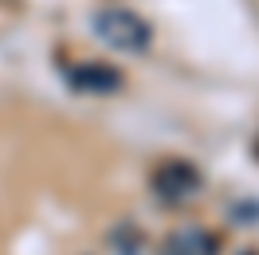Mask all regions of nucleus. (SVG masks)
<instances>
[{
  "label": "nucleus",
  "mask_w": 259,
  "mask_h": 255,
  "mask_svg": "<svg viewBox=\"0 0 259 255\" xmlns=\"http://www.w3.org/2000/svg\"><path fill=\"white\" fill-rule=\"evenodd\" d=\"M165 255H216V243H212V236L200 232V228H181V232L169 236Z\"/></svg>",
  "instance_id": "20e7f679"
},
{
  "label": "nucleus",
  "mask_w": 259,
  "mask_h": 255,
  "mask_svg": "<svg viewBox=\"0 0 259 255\" xmlns=\"http://www.w3.org/2000/svg\"><path fill=\"white\" fill-rule=\"evenodd\" d=\"M247 255H251V251H247Z\"/></svg>",
  "instance_id": "39448f33"
},
{
  "label": "nucleus",
  "mask_w": 259,
  "mask_h": 255,
  "mask_svg": "<svg viewBox=\"0 0 259 255\" xmlns=\"http://www.w3.org/2000/svg\"><path fill=\"white\" fill-rule=\"evenodd\" d=\"M67 82L82 91V95H110L122 87V75L114 71V67H102V63H79L67 71Z\"/></svg>",
  "instance_id": "7ed1b4c3"
},
{
  "label": "nucleus",
  "mask_w": 259,
  "mask_h": 255,
  "mask_svg": "<svg viewBox=\"0 0 259 255\" xmlns=\"http://www.w3.org/2000/svg\"><path fill=\"white\" fill-rule=\"evenodd\" d=\"M95 32L114 51H146L149 39H153L149 24L138 12H130V8H102L95 16Z\"/></svg>",
  "instance_id": "f257e3e1"
},
{
  "label": "nucleus",
  "mask_w": 259,
  "mask_h": 255,
  "mask_svg": "<svg viewBox=\"0 0 259 255\" xmlns=\"http://www.w3.org/2000/svg\"><path fill=\"white\" fill-rule=\"evenodd\" d=\"M153 189L165 204H185L200 192V173H196L189 161H165L157 177H153Z\"/></svg>",
  "instance_id": "f03ea898"
}]
</instances>
